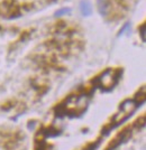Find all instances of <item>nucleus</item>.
I'll return each mask as SVG.
<instances>
[{
    "label": "nucleus",
    "mask_w": 146,
    "mask_h": 150,
    "mask_svg": "<svg viewBox=\"0 0 146 150\" xmlns=\"http://www.w3.org/2000/svg\"><path fill=\"white\" fill-rule=\"evenodd\" d=\"M97 5H98V10H99L100 15L106 16L109 8L108 0H97Z\"/></svg>",
    "instance_id": "nucleus-1"
},
{
    "label": "nucleus",
    "mask_w": 146,
    "mask_h": 150,
    "mask_svg": "<svg viewBox=\"0 0 146 150\" xmlns=\"http://www.w3.org/2000/svg\"><path fill=\"white\" fill-rule=\"evenodd\" d=\"M80 10H81L83 16H89L90 13H91V11H92L91 4H90L88 0H82L80 2Z\"/></svg>",
    "instance_id": "nucleus-2"
},
{
    "label": "nucleus",
    "mask_w": 146,
    "mask_h": 150,
    "mask_svg": "<svg viewBox=\"0 0 146 150\" xmlns=\"http://www.w3.org/2000/svg\"><path fill=\"white\" fill-rule=\"evenodd\" d=\"M69 11H70V9H68V8H64V9H60V10H57L56 13H55V15H56V16H61V15L69 13Z\"/></svg>",
    "instance_id": "nucleus-3"
},
{
    "label": "nucleus",
    "mask_w": 146,
    "mask_h": 150,
    "mask_svg": "<svg viewBox=\"0 0 146 150\" xmlns=\"http://www.w3.org/2000/svg\"><path fill=\"white\" fill-rule=\"evenodd\" d=\"M144 30H145V26L143 25L142 26V34H140V35H142V38H143V40H144Z\"/></svg>",
    "instance_id": "nucleus-4"
}]
</instances>
